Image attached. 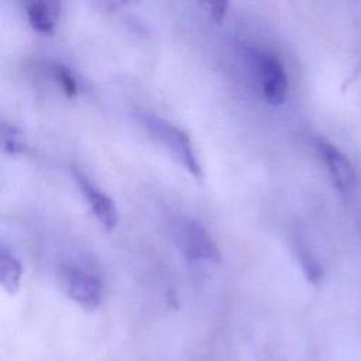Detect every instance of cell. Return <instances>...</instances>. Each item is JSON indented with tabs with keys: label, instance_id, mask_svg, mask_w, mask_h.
I'll return each instance as SVG.
<instances>
[{
	"label": "cell",
	"instance_id": "cell-1",
	"mask_svg": "<svg viewBox=\"0 0 361 361\" xmlns=\"http://www.w3.org/2000/svg\"><path fill=\"white\" fill-rule=\"evenodd\" d=\"M138 120L151 134V137L162 144L173 155V158L188 169L189 173L196 178H202L203 169L186 131L166 118L149 111L138 113Z\"/></svg>",
	"mask_w": 361,
	"mask_h": 361
},
{
	"label": "cell",
	"instance_id": "cell-2",
	"mask_svg": "<svg viewBox=\"0 0 361 361\" xmlns=\"http://www.w3.org/2000/svg\"><path fill=\"white\" fill-rule=\"evenodd\" d=\"M172 234L176 245L190 262L220 259V251L209 231L189 217H179L172 224Z\"/></svg>",
	"mask_w": 361,
	"mask_h": 361
},
{
	"label": "cell",
	"instance_id": "cell-3",
	"mask_svg": "<svg viewBox=\"0 0 361 361\" xmlns=\"http://www.w3.org/2000/svg\"><path fill=\"white\" fill-rule=\"evenodd\" d=\"M251 56L265 100L271 104H281L288 93V75L282 62L267 51L254 49Z\"/></svg>",
	"mask_w": 361,
	"mask_h": 361
},
{
	"label": "cell",
	"instance_id": "cell-4",
	"mask_svg": "<svg viewBox=\"0 0 361 361\" xmlns=\"http://www.w3.org/2000/svg\"><path fill=\"white\" fill-rule=\"evenodd\" d=\"M61 283L68 296L86 310H94L100 306L103 289L93 274L79 267L66 265L61 269Z\"/></svg>",
	"mask_w": 361,
	"mask_h": 361
},
{
	"label": "cell",
	"instance_id": "cell-5",
	"mask_svg": "<svg viewBox=\"0 0 361 361\" xmlns=\"http://www.w3.org/2000/svg\"><path fill=\"white\" fill-rule=\"evenodd\" d=\"M71 171L76 185L79 186L83 197L86 199L99 223L106 231H113L118 221V212L113 199H110L103 190H100L79 168L72 166Z\"/></svg>",
	"mask_w": 361,
	"mask_h": 361
},
{
	"label": "cell",
	"instance_id": "cell-6",
	"mask_svg": "<svg viewBox=\"0 0 361 361\" xmlns=\"http://www.w3.org/2000/svg\"><path fill=\"white\" fill-rule=\"evenodd\" d=\"M316 147L319 149V154L323 162L326 164L330 172V176L336 188L343 193L351 190L355 182V175L347 157L340 149H337L334 145H331L324 140H317Z\"/></svg>",
	"mask_w": 361,
	"mask_h": 361
},
{
	"label": "cell",
	"instance_id": "cell-7",
	"mask_svg": "<svg viewBox=\"0 0 361 361\" xmlns=\"http://www.w3.org/2000/svg\"><path fill=\"white\" fill-rule=\"evenodd\" d=\"M59 13V1H32L27 6V16L31 25L42 34L54 32Z\"/></svg>",
	"mask_w": 361,
	"mask_h": 361
},
{
	"label": "cell",
	"instance_id": "cell-8",
	"mask_svg": "<svg viewBox=\"0 0 361 361\" xmlns=\"http://www.w3.org/2000/svg\"><path fill=\"white\" fill-rule=\"evenodd\" d=\"M21 264L4 247L0 248V282L8 293H16L21 279Z\"/></svg>",
	"mask_w": 361,
	"mask_h": 361
},
{
	"label": "cell",
	"instance_id": "cell-9",
	"mask_svg": "<svg viewBox=\"0 0 361 361\" xmlns=\"http://www.w3.org/2000/svg\"><path fill=\"white\" fill-rule=\"evenodd\" d=\"M0 138H1V147L4 152L8 154H17L25 151V142L21 131L10 124L1 123L0 127Z\"/></svg>",
	"mask_w": 361,
	"mask_h": 361
},
{
	"label": "cell",
	"instance_id": "cell-10",
	"mask_svg": "<svg viewBox=\"0 0 361 361\" xmlns=\"http://www.w3.org/2000/svg\"><path fill=\"white\" fill-rule=\"evenodd\" d=\"M52 71H54V78L58 80L62 92L68 97L75 96L78 93V85H76L75 76L72 75L71 69L62 63H55Z\"/></svg>",
	"mask_w": 361,
	"mask_h": 361
},
{
	"label": "cell",
	"instance_id": "cell-11",
	"mask_svg": "<svg viewBox=\"0 0 361 361\" xmlns=\"http://www.w3.org/2000/svg\"><path fill=\"white\" fill-rule=\"evenodd\" d=\"M227 6L228 3L226 1H207L204 3V7H207L210 16L214 18V20H221L227 11Z\"/></svg>",
	"mask_w": 361,
	"mask_h": 361
}]
</instances>
